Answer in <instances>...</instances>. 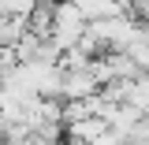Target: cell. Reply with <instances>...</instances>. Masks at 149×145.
<instances>
[{"label":"cell","instance_id":"obj_1","mask_svg":"<svg viewBox=\"0 0 149 145\" xmlns=\"http://www.w3.org/2000/svg\"><path fill=\"white\" fill-rule=\"evenodd\" d=\"M86 26H90V19H86V11H82L74 0H56V8H52V34H49V41H52L60 52H67V49H74V45L82 41Z\"/></svg>","mask_w":149,"mask_h":145},{"label":"cell","instance_id":"obj_2","mask_svg":"<svg viewBox=\"0 0 149 145\" xmlns=\"http://www.w3.org/2000/svg\"><path fill=\"white\" fill-rule=\"evenodd\" d=\"M101 89V82H97V74L93 67H71V71H63V82H60V97L63 101H86L93 93Z\"/></svg>","mask_w":149,"mask_h":145},{"label":"cell","instance_id":"obj_3","mask_svg":"<svg viewBox=\"0 0 149 145\" xmlns=\"http://www.w3.org/2000/svg\"><path fill=\"white\" fill-rule=\"evenodd\" d=\"M108 130V123L101 119V115H82V119H71L67 123V138L71 142H93V138H101Z\"/></svg>","mask_w":149,"mask_h":145},{"label":"cell","instance_id":"obj_4","mask_svg":"<svg viewBox=\"0 0 149 145\" xmlns=\"http://www.w3.org/2000/svg\"><path fill=\"white\" fill-rule=\"evenodd\" d=\"M37 0H0V15H30Z\"/></svg>","mask_w":149,"mask_h":145},{"label":"cell","instance_id":"obj_5","mask_svg":"<svg viewBox=\"0 0 149 145\" xmlns=\"http://www.w3.org/2000/svg\"><path fill=\"white\" fill-rule=\"evenodd\" d=\"M74 4H78V8H82V4H90V0H74Z\"/></svg>","mask_w":149,"mask_h":145}]
</instances>
